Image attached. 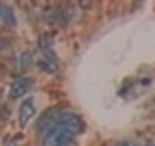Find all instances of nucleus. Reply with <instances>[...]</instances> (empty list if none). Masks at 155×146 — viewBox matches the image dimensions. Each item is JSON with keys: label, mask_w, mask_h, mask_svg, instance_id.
Returning <instances> with one entry per match:
<instances>
[{"label": "nucleus", "mask_w": 155, "mask_h": 146, "mask_svg": "<svg viewBox=\"0 0 155 146\" xmlns=\"http://www.w3.org/2000/svg\"><path fill=\"white\" fill-rule=\"evenodd\" d=\"M74 134H70L64 127L60 125H52L51 129H47V133L43 134V146H66L72 144Z\"/></svg>", "instance_id": "f257e3e1"}, {"label": "nucleus", "mask_w": 155, "mask_h": 146, "mask_svg": "<svg viewBox=\"0 0 155 146\" xmlns=\"http://www.w3.org/2000/svg\"><path fill=\"white\" fill-rule=\"evenodd\" d=\"M52 123L64 127L68 133L74 134V136L84 133V121H81L80 115H76V113H58V115H54V121H52Z\"/></svg>", "instance_id": "f03ea898"}, {"label": "nucleus", "mask_w": 155, "mask_h": 146, "mask_svg": "<svg viewBox=\"0 0 155 146\" xmlns=\"http://www.w3.org/2000/svg\"><path fill=\"white\" fill-rule=\"evenodd\" d=\"M35 115V101L33 97H27V99L21 101L19 105V111H18V121H19V127H27V123L31 121V117Z\"/></svg>", "instance_id": "7ed1b4c3"}, {"label": "nucleus", "mask_w": 155, "mask_h": 146, "mask_svg": "<svg viewBox=\"0 0 155 146\" xmlns=\"http://www.w3.org/2000/svg\"><path fill=\"white\" fill-rule=\"evenodd\" d=\"M29 88H31V80H27V78H16V80L10 84V97L16 99V97L25 96L29 92Z\"/></svg>", "instance_id": "20e7f679"}, {"label": "nucleus", "mask_w": 155, "mask_h": 146, "mask_svg": "<svg viewBox=\"0 0 155 146\" xmlns=\"http://www.w3.org/2000/svg\"><path fill=\"white\" fill-rule=\"evenodd\" d=\"M0 22H4L6 26H16L18 19H16V12L10 4H0Z\"/></svg>", "instance_id": "39448f33"}, {"label": "nucleus", "mask_w": 155, "mask_h": 146, "mask_svg": "<svg viewBox=\"0 0 155 146\" xmlns=\"http://www.w3.org/2000/svg\"><path fill=\"white\" fill-rule=\"evenodd\" d=\"M39 66H41L43 72H48V74H52V72L58 70V61H56V58H47V57H43L41 61H39Z\"/></svg>", "instance_id": "423d86ee"}, {"label": "nucleus", "mask_w": 155, "mask_h": 146, "mask_svg": "<svg viewBox=\"0 0 155 146\" xmlns=\"http://www.w3.org/2000/svg\"><path fill=\"white\" fill-rule=\"evenodd\" d=\"M35 62V57H33L31 51H23L21 57H19V64H21V70H29Z\"/></svg>", "instance_id": "0eeeda50"}, {"label": "nucleus", "mask_w": 155, "mask_h": 146, "mask_svg": "<svg viewBox=\"0 0 155 146\" xmlns=\"http://www.w3.org/2000/svg\"><path fill=\"white\" fill-rule=\"evenodd\" d=\"M39 47H41V51H52V41L48 35H41V39H39Z\"/></svg>", "instance_id": "6e6552de"}, {"label": "nucleus", "mask_w": 155, "mask_h": 146, "mask_svg": "<svg viewBox=\"0 0 155 146\" xmlns=\"http://www.w3.org/2000/svg\"><path fill=\"white\" fill-rule=\"evenodd\" d=\"M45 19L48 23H58L62 19V16L58 12H54V10H48V12H45Z\"/></svg>", "instance_id": "1a4fd4ad"}, {"label": "nucleus", "mask_w": 155, "mask_h": 146, "mask_svg": "<svg viewBox=\"0 0 155 146\" xmlns=\"http://www.w3.org/2000/svg\"><path fill=\"white\" fill-rule=\"evenodd\" d=\"M6 49H10V41L4 39V37H0V53H4Z\"/></svg>", "instance_id": "9d476101"}, {"label": "nucleus", "mask_w": 155, "mask_h": 146, "mask_svg": "<svg viewBox=\"0 0 155 146\" xmlns=\"http://www.w3.org/2000/svg\"><path fill=\"white\" fill-rule=\"evenodd\" d=\"M116 146H134V144L128 142V140H120V142H116Z\"/></svg>", "instance_id": "9b49d317"}, {"label": "nucleus", "mask_w": 155, "mask_h": 146, "mask_svg": "<svg viewBox=\"0 0 155 146\" xmlns=\"http://www.w3.org/2000/svg\"><path fill=\"white\" fill-rule=\"evenodd\" d=\"M145 0H134V6H140V4H143Z\"/></svg>", "instance_id": "f8f14e48"}, {"label": "nucleus", "mask_w": 155, "mask_h": 146, "mask_svg": "<svg viewBox=\"0 0 155 146\" xmlns=\"http://www.w3.org/2000/svg\"><path fill=\"white\" fill-rule=\"evenodd\" d=\"M8 146H18V144H16V140H12V142H8Z\"/></svg>", "instance_id": "ddd939ff"}, {"label": "nucleus", "mask_w": 155, "mask_h": 146, "mask_svg": "<svg viewBox=\"0 0 155 146\" xmlns=\"http://www.w3.org/2000/svg\"><path fill=\"white\" fill-rule=\"evenodd\" d=\"M31 2H37V0H31Z\"/></svg>", "instance_id": "4468645a"}, {"label": "nucleus", "mask_w": 155, "mask_h": 146, "mask_svg": "<svg viewBox=\"0 0 155 146\" xmlns=\"http://www.w3.org/2000/svg\"><path fill=\"white\" fill-rule=\"evenodd\" d=\"M66 146H72V144H66Z\"/></svg>", "instance_id": "2eb2a0df"}]
</instances>
